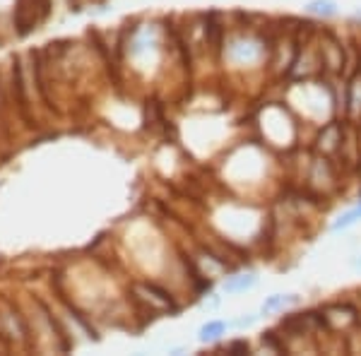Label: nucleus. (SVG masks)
<instances>
[{
    "label": "nucleus",
    "instance_id": "20e7f679",
    "mask_svg": "<svg viewBox=\"0 0 361 356\" xmlns=\"http://www.w3.org/2000/svg\"><path fill=\"white\" fill-rule=\"evenodd\" d=\"M229 330V323L226 320H207L205 325L197 332V340L200 342H219Z\"/></svg>",
    "mask_w": 361,
    "mask_h": 356
},
{
    "label": "nucleus",
    "instance_id": "6e6552de",
    "mask_svg": "<svg viewBox=\"0 0 361 356\" xmlns=\"http://www.w3.org/2000/svg\"><path fill=\"white\" fill-rule=\"evenodd\" d=\"M357 207L361 209V192H359V200H357Z\"/></svg>",
    "mask_w": 361,
    "mask_h": 356
},
{
    "label": "nucleus",
    "instance_id": "f03ea898",
    "mask_svg": "<svg viewBox=\"0 0 361 356\" xmlns=\"http://www.w3.org/2000/svg\"><path fill=\"white\" fill-rule=\"evenodd\" d=\"M255 287H258V274L255 272H236V274H231V277H226L222 284L224 294H229V296L246 294V291Z\"/></svg>",
    "mask_w": 361,
    "mask_h": 356
},
{
    "label": "nucleus",
    "instance_id": "39448f33",
    "mask_svg": "<svg viewBox=\"0 0 361 356\" xmlns=\"http://www.w3.org/2000/svg\"><path fill=\"white\" fill-rule=\"evenodd\" d=\"M359 221H361V209L354 205V207L345 209L342 214H337V219L330 224V231H345V229H349V226L359 224Z\"/></svg>",
    "mask_w": 361,
    "mask_h": 356
},
{
    "label": "nucleus",
    "instance_id": "7ed1b4c3",
    "mask_svg": "<svg viewBox=\"0 0 361 356\" xmlns=\"http://www.w3.org/2000/svg\"><path fill=\"white\" fill-rule=\"evenodd\" d=\"M304 10L311 17H318V20H333V17L340 15L337 0H308Z\"/></svg>",
    "mask_w": 361,
    "mask_h": 356
},
{
    "label": "nucleus",
    "instance_id": "f257e3e1",
    "mask_svg": "<svg viewBox=\"0 0 361 356\" xmlns=\"http://www.w3.org/2000/svg\"><path fill=\"white\" fill-rule=\"evenodd\" d=\"M301 301L299 294H284V291H275V294L265 296V301L260 303V315H272V313H282L284 308H292Z\"/></svg>",
    "mask_w": 361,
    "mask_h": 356
},
{
    "label": "nucleus",
    "instance_id": "423d86ee",
    "mask_svg": "<svg viewBox=\"0 0 361 356\" xmlns=\"http://www.w3.org/2000/svg\"><path fill=\"white\" fill-rule=\"evenodd\" d=\"M258 318H263V315H258V313H243L234 325H236V328H241V330H243V328H250V325L258 323Z\"/></svg>",
    "mask_w": 361,
    "mask_h": 356
},
{
    "label": "nucleus",
    "instance_id": "0eeeda50",
    "mask_svg": "<svg viewBox=\"0 0 361 356\" xmlns=\"http://www.w3.org/2000/svg\"><path fill=\"white\" fill-rule=\"evenodd\" d=\"M349 267H352L354 272L361 274V253H357V255H352V258H349Z\"/></svg>",
    "mask_w": 361,
    "mask_h": 356
}]
</instances>
